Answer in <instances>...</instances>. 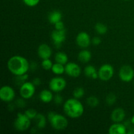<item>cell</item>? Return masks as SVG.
Listing matches in <instances>:
<instances>
[{
  "label": "cell",
  "mask_w": 134,
  "mask_h": 134,
  "mask_svg": "<svg viewBox=\"0 0 134 134\" xmlns=\"http://www.w3.org/2000/svg\"><path fill=\"white\" fill-rule=\"evenodd\" d=\"M8 69L16 76L23 75L30 69V64L26 58L22 56H12L7 62Z\"/></svg>",
  "instance_id": "1"
},
{
  "label": "cell",
  "mask_w": 134,
  "mask_h": 134,
  "mask_svg": "<svg viewBox=\"0 0 134 134\" xmlns=\"http://www.w3.org/2000/svg\"><path fill=\"white\" fill-rule=\"evenodd\" d=\"M64 111L71 119H78L84 113V106L77 98H69L64 104Z\"/></svg>",
  "instance_id": "2"
},
{
  "label": "cell",
  "mask_w": 134,
  "mask_h": 134,
  "mask_svg": "<svg viewBox=\"0 0 134 134\" xmlns=\"http://www.w3.org/2000/svg\"><path fill=\"white\" fill-rule=\"evenodd\" d=\"M48 120L51 123V126L56 130H64L68 126V119L63 115L54 111L48 113Z\"/></svg>",
  "instance_id": "3"
},
{
  "label": "cell",
  "mask_w": 134,
  "mask_h": 134,
  "mask_svg": "<svg viewBox=\"0 0 134 134\" xmlns=\"http://www.w3.org/2000/svg\"><path fill=\"white\" fill-rule=\"evenodd\" d=\"M31 126V119H29L25 113H18L14 122V127L17 131L24 132L29 129Z\"/></svg>",
  "instance_id": "4"
},
{
  "label": "cell",
  "mask_w": 134,
  "mask_h": 134,
  "mask_svg": "<svg viewBox=\"0 0 134 134\" xmlns=\"http://www.w3.org/2000/svg\"><path fill=\"white\" fill-rule=\"evenodd\" d=\"M35 92V86L31 82H25L20 88V95L25 99H30L34 96Z\"/></svg>",
  "instance_id": "5"
},
{
  "label": "cell",
  "mask_w": 134,
  "mask_h": 134,
  "mask_svg": "<svg viewBox=\"0 0 134 134\" xmlns=\"http://www.w3.org/2000/svg\"><path fill=\"white\" fill-rule=\"evenodd\" d=\"M99 79L101 81H109L114 75V68L111 64H105L102 65L98 70Z\"/></svg>",
  "instance_id": "6"
},
{
  "label": "cell",
  "mask_w": 134,
  "mask_h": 134,
  "mask_svg": "<svg viewBox=\"0 0 134 134\" xmlns=\"http://www.w3.org/2000/svg\"><path fill=\"white\" fill-rule=\"evenodd\" d=\"M119 78L122 81L129 82L134 78V70L133 68L128 65H124L120 68L119 72Z\"/></svg>",
  "instance_id": "7"
},
{
  "label": "cell",
  "mask_w": 134,
  "mask_h": 134,
  "mask_svg": "<svg viewBox=\"0 0 134 134\" xmlns=\"http://www.w3.org/2000/svg\"><path fill=\"white\" fill-rule=\"evenodd\" d=\"M67 85L66 81L63 77H56L51 79L49 82V88L51 90L54 92H59L65 88Z\"/></svg>",
  "instance_id": "8"
},
{
  "label": "cell",
  "mask_w": 134,
  "mask_h": 134,
  "mask_svg": "<svg viewBox=\"0 0 134 134\" xmlns=\"http://www.w3.org/2000/svg\"><path fill=\"white\" fill-rule=\"evenodd\" d=\"M15 98V92L10 86L5 85L0 89V99L4 102H11Z\"/></svg>",
  "instance_id": "9"
},
{
  "label": "cell",
  "mask_w": 134,
  "mask_h": 134,
  "mask_svg": "<svg viewBox=\"0 0 134 134\" xmlns=\"http://www.w3.org/2000/svg\"><path fill=\"white\" fill-rule=\"evenodd\" d=\"M81 68L76 63L68 62L65 64V73L69 77L77 78L81 75Z\"/></svg>",
  "instance_id": "10"
},
{
  "label": "cell",
  "mask_w": 134,
  "mask_h": 134,
  "mask_svg": "<svg viewBox=\"0 0 134 134\" xmlns=\"http://www.w3.org/2000/svg\"><path fill=\"white\" fill-rule=\"evenodd\" d=\"M51 38L55 46L60 48L66 39V31L65 29L62 30H54L51 34Z\"/></svg>",
  "instance_id": "11"
},
{
  "label": "cell",
  "mask_w": 134,
  "mask_h": 134,
  "mask_svg": "<svg viewBox=\"0 0 134 134\" xmlns=\"http://www.w3.org/2000/svg\"><path fill=\"white\" fill-rule=\"evenodd\" d=\"M92 43V39H90L88 34L85 31L80 32L76 37V43L79 47L82 48H86L90 46Z\"/></svg>",
  "instance_id": "12"
},
{
  "label": "cell",
  "mask_w": 134,
  "mask_h": 134,
  "mask_svg": "<svg viewBox=\"0 0 134 134\" xmlns=\"http://www.w3.org/2000/svg\"><path fill=\"white\" fill-rule=\"evenodd\" d=\"M37 54L40 58L44 60V59H48L51 57L52 51L51 47L48 44L46 43H43L38 47Z\"/></svg>",
  "instance_id": "13"
},
{
  "label": "cell",
  "mask_w": 134,
  "mask_h": 134,
  "mask_svg": "<svg viewBox=\"0 0 134 134\" xmlns=\"http://www.w3.org/2000/svg\"><path fill=\"white\" fill-rule=\"evenodd\" d=\"M126 117V113L123 109L118 107L115 109L111 113V119L115 123L122 122Z\"/></svg>",
  "instance_id": "14"
},
{
  "label": "cell",
  "mask_w": 134,
  "mask_h": 134,
  "mask_svg": "<svg viewBox=\"0 0 134 134\" xmlns=\"http://www.w3.org/2000/svg\"><path fill=\"white\" fill-rule=\"evenodd\" d=\"M126 129L127 128L124 124L115 123L109 127L108 132L110 134H125L127 133Z\"/></svg>",
  "instance_id": "15"
},
{
  "label": "cell",
  "mask_w": 134,
  "mask_h": 134,
  "mask_svg": "<svg viewBox=\"0 0 134 134\" xmlns=\"http://www.w3.org/2000/svg\"><path fill=\"white\" fill-rule=\"evenodd\" d=\"M39 99L42 102L44 103H48L52 101L54 99L53 94L52 93V90H43L39 94Z\"/></svg>",
  "instance_id": "16"
},
{
  "label": "cell",
  "mask_w": 134,
  "mask_h": 134,
  "mask_svg": "<svg viewBox=\"0 0 134 134\" xmlns=\"http://www.w3.org/2000/svg\"><path fill=\"white\" fill-rule=\"evenodd\" d=\"M84 72H85V75L88 78L92 79H96L99 78L98 71L96 70L95 67L92 65H88L85 67Z\"/></svg>",
  "instance_id": "17"
},
{
  "label": "cell",
  "mask_w": 134,
  "mask_h": 134,
  "mask_svg": "<svg viewBox=\"0 0 134 134\" xmlns=\"http://www.w3.org/2000/svg\"><path fill=\"white\" fill-rule=\"evenodd\" d=\"M92 58V54L88 50L84 49L80 51L78 54V59L81 62L86 63L89 62Z\"/></svg>",
  "instance_id": "18"
},
{
  "label": "cell",
  "mask_w": 134,
  "mask_h": 134,
  "mask_svg": "<svg viewBox=\"0 0 134 134\" xmlns=\"http://www.w3.org/2000/svg\"><path fill=\"white\" fill-rule=\"evenodd\" d=\"M62 14L61 12L58 10H54L51 12L48 15V21L51 24L54 25L57 22L62 20Z\"/></svg>",
  "instance_id": "19"
},
{
  "label": "cell",
  "mask_w": 134,
  "mask_h": 134,
  "mask_svg": "<svg viewBox=\"0 0 134 134\" xmlns=\"http://www.w3.org/2000/svg\"><path fill=\"white\" fill-rule=\"evenodd\" d=\"M36 123V126L39 129H43L47 124V119L43 114L38 113L35 119H34Z\"/></svg>",
  "instance_id": "20"
},
{
  "label": "cell",
  "mask_w": 134,
  "mask_h": 134,
  "mask_svg": "<svg viewBox=\"0 0 134 134\" xmlns=\"http://www.w3.org/2000/svg\"><path fill=\"white\" fill-rule=\"evenodd\" d=\"M55 61L59 64L65 65L68 62V56L67 54L63 52H58L55 55Z\"/></svg>",
  "instance_id": "21"
},
{
  "label": "cell",
  "mask_w": 134,
  "mask_h": 134,
  "mask_svg": "<svg viewBox=\"0 0 134 134\" xmlns=\"http://www.w3.org/2000/svg\"><path fill=\"white\" fill-rule=\"evenodd\" d=\"M51 70H52V73H54L55 75H62L63 73H65V66H64L63 64L56 62V64H53Z\"/></svg>",
  "instance_id": "22"
},
{
  "label": "cell",
  "mask_w": 134,
  "mask_h": 134,
  "mask_svg": "<svg viewBox=\"0 0 134 134\" xmlns=\"http://www.w3.org/2000/svg\"><path fill=\"white\" fill-rule=\"evenodd\" d=\"M95 30L98 33L99 35H105L106 33L107 32V26L105 25L104 24L101 23V22H98L96 24L95 26Z\"/></svg>",
  "instance_id": "23"
},
{
  "label": "cell",
  "mask_w": 134,
  "mask_h": 134,
  "mask_svg": "<svg viewBox=\"0 0 134 134\" xmlns=\"http://www.w3.org/2000/svg\"><path fill=\"white\" fill-rule=\"evenodd\" d=\"M86 103L90 107L94 108V107H96L97 106H98V105L99 104V100L95 96H91L87 98Z\"/></svg>",
  "instance_id": "24"
},
{
  "label": "cell",
  "mask_w": 134,
  "mask_h": 134,
  "mask_svg": "<svg viewBox=\"0 0 134 134\" xmlns=\"http://www.w3.org/2000/svg\"><path fill=\"white\" fill-rule=\"evenodd\" d=\"M85 89L82 87H77L73 90V96L75 98L81 99L85 95Z\"/></svg>",
  "instance_id": "25"
},
{
  "label": "cell",
  "mask_w": 134,
  "mask_h": 134,
  "mask_svg": "<svg viewBox=\"0 0 134 134\" xmlns=\"http://www.w3.org/2000/svg\"><path fill=\"white\" fill-rule=\"evenodd\" d=\"M105 102L108 105H113L116 102V96L113 93H110L106 96Z\"/></svg>",
  "instance_id": "26"
},
{
  "label": "cell",
  "mask_w": 134,
  "mask_h": 134,
  "mask_svg": "<svg viewBox=\"0 0 134 134\" xmlns=\"http://www.w3.org/2000/svg\"><path fill=\"white\" fill-rule=\"evenodd\" d=\"M53 65L52 61L50 60V58L48 59H44L43 60L41 63V66L45 70H50V69H52V67Z\"/></svg>",
  "instance_id": "27"
},
{
  "label": "cell",
  "mask_w": 134,
  "mask_h": 134,
  "mask_svg": "<svg viewBox=\"0 0 134 134\" xmlns=\"http://www.w3.org/2000/svg\"><path fill=\"white\" fill-rule=\"evenodd\" d=\"M24 113L31 120L35 119L38 114L36 110H35L34 109H27L25 111Z\"/></svg>",
  "instance_id": "28"
},
{
  "label": "cell",
  "mask_w": 134,
  "mask_h": 134,
  "mask_svg": "<svg viewBox=\"0 0 134 134\" xmlns=\"http://www.w3.org/2000/svg\"><path fill=\"white\" fill-rule=\"evenodd\" d=\"M24 99V98H23L16 99V101L15 102V105L16 107H19V108H24V107H25L26 105V103Z\"/></svg>",
  "instance_id": "29"
},
{
  "label": "cell",
  "mask_w": 134,
  "mask_h": 134,
  "mask_svg": "<svg viewBox=\"0 0 134 134\" xmlns=\"http://www.w3.org/2000/svg\"><path fill=\"white\" fill-rule=\"evenodd\" d=\"M24 3L28 7H35L39 3L40 0H23Z\"/></svg>",
  "instance_id": "30"
},
{
  "label": "cell",
  "mask_w": 134,
  "mask_h": 134,
  "mask_svg": "<svg viewBox=\"0 0 134 134\" xmlns=\"http://www.w3.org/2000/svg\"><path fill=\"white\" fill-rule=\"evenodd\" d=\"M54 102L55 104L56 105H61L63 101V97L60 94H56L54 97Z\"/></svg>",
  "instance_id": "31"
},
{
  "label": "cell",
  "mask_w": 134,
  "mask_h": 134,
  "mask_svg": "<svg viewBox=\"0 0 134 134\" xmlns=\"http://www.w3.org/2000/svg\"><path fill=\"white\" fill-rule=\"evenodd\" d=\"M54 27L55 30H64V24L62 21H60V22H57L54 24Z\"/></svg>",
  "instance_id": "32"
},
{
  "label": "cell",
  "mask_w": 134,
  "mask_h": 134,
  "mask_svg": "<svg viewBox=\"0 0 134 134\" xmlns=\"http://www.w3.org/2000/svg\"><path fill=\"white\" fill-rule=\"evenodd\" d=\"M101 43H102V40H101V38H99V37H94L92 39V43L94 45L98 46Z\"/></svg>",
  "instance_id": "33"
},
{
  "label": "cell",
  "mask_w": 134,
  "mask_h": 134,
  "mask_svg": "<svg viewBox=\"0 0 134 134\" xmlns=\"http://www.w3.org/2000/svg\"><path fill=\"white\" fill-rule=\"evenodd\" d=\"M32 82L34 83V85H35V86H39V85L41 84V81L40 79L38 78V77H37V78H35L34 80H33Z\"/></svg>",
  "instance_id": "34"
},
{
  "label": "cell",
  "mask_w": 134,
  "mask_h": 134,
  "mask_svg": "<svg viewBox=\"0 0 134 134\" xmlns=\"http://www.w3.org/2000/svg\"><path fill=\"white\" fill-rule=\"evenodd\" d=\"M30 68H31V69H32V70H35V69H37V64H35V62L31 63V66H30Z\"/></svg>",
  "instance_id": "35"
},
{
  "label": "cell",
  "mask_w": 134,
  "mask_h": 134,
  "mask_svg": "<svg viewBox=\"0 0 134 134\" xmlns=\"http://www.w3.org/2000/svg\"><path fill=\"white\" fill-rule=\"evenodd\" d=\"M131 122H132V124L134 125V115L132 117V119H131Z\"/></svg>",
  "instance_id": "36"
},
{
  "label": "cell",
  "mask_w": 134,
  "mask_h": 134,
  "mask_svg": "<svg viewBox=\"0 0 134 134\" xmlns=\"http://www.w3.org/2000/svg\"><path fill=\"white\" fill-rule=\"evenodd\" d=\"M124 1H129V0H124Z\"/></svg>",
  "instance_id": "37"
}]
</instances>
